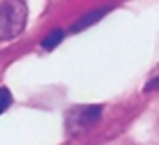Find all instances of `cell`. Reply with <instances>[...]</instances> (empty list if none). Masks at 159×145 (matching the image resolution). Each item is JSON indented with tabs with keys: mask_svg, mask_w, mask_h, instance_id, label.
Segmentation results:
<instances>
[{
	"mask_svg": "<svg viewBox=\"0 0 159 145\" xmlns=\"http://www.w3.org/2000/svg\"><path fill=\"white\" fill-rule=\"evenodd\" d=\"M28 5L24 0L0 2V43L16 39L26 29Z\"/></svg>",
	"mask_w": 159,
	"mask_h": 145,
	"instance_id": "1",
	"label": "cell"
},
{
	"mask_svg": "<svg viewBox=\"0 0 159 145\" xmlns=\"http://www.w3.org/2000/svg\"><path fill=\"white\" fill-rule=\"evenodd\" d=\"M103 108L98 104H87V106H75L67 114V128L72 133L86 130L87 126L94 125L101 118Z\"/></svg>",
	"mask_w": 159,
	"mask_h": 145,
	"instance_id": "2",
	"label": "cell"
},
{
	"mask_svg": "<svg viewBox=\"0 0 159 145\" xmlns=\"http://www.w3.org/2000/svg\"><path fill=\"white\" fill-rule=\"evenodd\" d=\"M110 9H111V5H104V7H99V9L91 11L89 14H86L82 19H79V21L72 26V31L77 33V31H82V29L89 28V26H93V24H96L98 21H101V19L110 12Z\"/></svg>",
	"mask_w": 159,
	"mask_h": 145,
	"instance_id": "3",
	"label": "cell"
},
{
	"mask_svg": "<svg viewBox=\"0 0 159 145\" xmlns=\"http://www.w3.org/2000/svg\"><path fill=\"white\" fill-rule=\"evenodd\" d=\"M62 39H63V31L62 29H55V31H52L50 34H46V38L41 41V46L46 51H52V50H55L57 46L62 43Z\"/></svg>",
	"mask_w": 159,
	"mask_h": 145,
	"instance_id": "4",
	"label": "cell"
},
{
	"mask_svg": "<svg viewBox=\"0 0 159 145\" xmlns=\"http://www.w3.org/2000/svg\"><path fill=\"white\" fill-rule=\"evenodd\" d=\"M12 104V94L7 87H0V114L5 113Z\"/></svg>",
	"mask_w": 159,
	"mask_h": 145,
	"instance_id": "5",
	"label": "cell"
},
{
	"mask_svg": "<svg viewBox=\"0 0 159 145\" xmlns=\"http://www.w3.org/2000/svg\"><path fill=\"white\" fill-rule=\"evenodd\" d=\"M144 90H145V92H151V90H159V65H157V68L152 72V75L149 77V80L145 82Z\"/></svg>",
	"mask_w": 159,
	"mask_h": 145,
	"instance_id": "6",
	"label": "cell"
}]
</instances>
